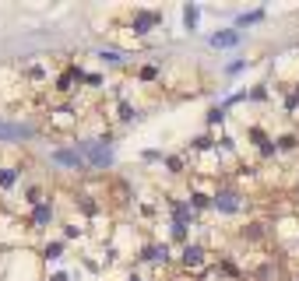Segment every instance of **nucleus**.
<instances>
[{
  "label": "nucleus",
  "mask_w": 299,
  "mask_h": 281,
  "mask_svg": "<svg viewBox=\"0 0 299 281\" xmlns=\"http://www.w3.org/2000/svg\"><path fill=\"white\" fill-rule=\"evenodd\" d=\"M148 260H166V246H155V250H148Z\"/></svg>",
  "instance_id": "obj_6"
},
{
  "label": "nucleus",
  "mask_w": 299,
  "mask_h": 281,
  "mask_svg": "<svg viewBox=\"0 0 299 281\" xmlns=\"http://www.w3.org/2000/svg\"><path fill=\"white\" fill-rule=\"evenodd\" d=\"M155 21H159V14H152V11H137L130 25H134V32H148V28L155 25Z\"/></svg>",
  "instance_id": "obj_1"
},
{
  "label": "nucleus",
  "mask_w": 299,
  "mask_h": 281,
  "mask_svg": "<svg viewBox=\"0 0 299 281\" xmlns=\"http://www.w3.org/2000/svg\"><path fill=\"white\" fill-rule=\"evenodd\" d=\"M183 18H186V25L194 28V21H197V7H186V11H183Z\"/></svg>",
  "instance_id": "obj_7"
},
{
  "label": "nucleus",
  "mask_w": 299,
  "mask_h": 281,
  "mask_svg": "<svg viewBox=\"0 0 299 281\" xmlns=\"http://www.w3.org/2000/svg\"><path fill=\"white\" fill-rule=\"evenodd\" d=\"M32 222H35V225H46V222H50V208L39 204V208H35V218H32Z\"/></svg>",
  "instance_id": "obj_5"
},
{
  "label": "nucleus",
  "mask_w": 299,
  "mask_h": 281,
  "mask_svg": "<svg viewBox=\"0 0 299 281\" xmlns=\"http://www.w3.org/2000/svg\"><path fill=\"white\" fill-rule=\"evenodd\" d=\"M201 253H204L201 246H186V250H183V264H186V267H201V260H204Z\"/></svg>",
  "instance_id": "obj_3"
},
{
  "label": "nucleus",
  "mask_w": 299,
  "mask_h": 281,
  "mask_svg": "<svg viewBox=\"0 0 299 281\" xmlns=\"http://www.w3.org/2000/svg\"><path fill=\"white\" fill-rule=\"evenodd\" d=\"M233 43H236V32H218L211 39V46H233Z\"/></svg>",
  "instance_id": "obj_4"
},
{
  "label": "nucleus",
  "mask_w": 299,
  "mask_h": 281,
  "mask_svg": "<svg viewBox=\"0 0 299 281\" xmlns=\"http://www.w3.org/2000/svg\"><path fill=\"white\" fill-rule=\"evenodd\" d=\"M53 281H67V278H63V274H57V278H53Z\"/></svg>",
  "instance_id": "obj_8"
},
{
  "label": "nucleus",
  "mask_w": 299,
  "mask_h": 281,
  "mask_svg": "<svg viewBox=\"0 0 299 281\" xmlns=\"http://www.w3.org/2000/svg\"><path fill=\"white\" fill-rule=\"evenodd\" d=\"M215 208H218V211H236L239 200H236V193H218V197H215Z\"/></svg>",
  "instance_id": "obj_2"
}]
</instances>
